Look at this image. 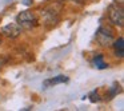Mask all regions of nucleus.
Returning <instances> with one entry per match:
<instances>
[{"label":"nucleus","mask_w":124,"mask_h":111,"mask_svg":"<svg viewBox=\"0 0 124 111\" xmlns=\"http://www.w3.org/2000/svg\"><path fill=\"white\" fill-rule=\"evenodd\" d=\"M108 17L115 26L123 27L124 26V9L120 4L113 3L108 8Z\"/></svg>","instance_id":"1"},{"label":"nucleus","mask_w":124,"mask_h":111,"mask_svg":"<svg viewBox=\"0 0 124 111\" xmlns=\"http://www.w3.org/2000/svg\"><path fill=\"white\" fill-rule=\"evenodd\" d=\"M16 23L22 28L31 30V28L35 26V23H36V17H35V15H33L32 12L23 11V12H20V14L16 16Z\"/></svg>","instance_id":"2"},{"label":"nucleus","mask_w":124,"mask_h":111,"mask_svg":"<svg viewBox=\"0 0 124 111\" xmlns=\"http://www.w3.org/2000/svg\"><path fill=\"white\" fill-rule=\"evenodd\" d=\"M96 40L100 46L105 47V46H109L112 44L113 42V34L112 31L109 30L108 27H100L96 32Z\"/></svg>","instance_id":"3"},{"label":"nucleus","mask_w":124,"mask_h":111,"mask_svg":"<svg viewBox=\"0 0 124 111\" xmlns=\"http://www.w3.org/2000/svg\"><path fill=\"white\" fill-rule=\"evenodd\" d=\"M22 30L23 28L20 27L17 23H9V24L4 26L3 30H1V34L6 35L7 38H11V39H15L22 34Z\"/></svg>","instance_id":"4"},{"label":"nucleus","mask_w":124,"mask_h":111,"mask_svg":"<svg viewBox=\"0 0 124 111\" xmlns=\"http://www.w3.org/2000/svg\"><path fill=\"white\" fill-rule=\"evenodd\" d=\"M68 82V78L64 75H57L52 79H48L43 83L44 87H51V86H56V84H60V83H67Z\"/></svg>","instance_id":"5"},{"label":"nucleus","mask_w":124,"mask_h":111,"mask_svg":"<svg viewBox=\"0 0 124 111\" xmlns=\"http://www.w3.org/2000/svg\"><path fill=\"white\" fill-rule=\"evenodd\" d=\"M113 50H115L116 56H119V58L124 56V39L123 38H119L117 40H115V43H113Z\"/></svg>","instance_id":"6"},{"label":"nucleus","mask_w":124,"mask_h":111,"mask_svg":"<svg viewBox=\"0 0 124 111\" xmlns=\"http://www.w3.org/2000/svg\"><path fill=\"white\" fill-rule=\"evenodd\" d=\"M92 64L96 68H99V70H104V68L108 67V64L104 62V56L103 55H96L93 58V60H92Z\"/></svg>","instance_id":"7"},{"label":"nucleus","mask_w":124,"mask_h":111,"mask_svg":"<svg viewBox=\"0 0 124 111\" xmlns=\"http://www.w3.org/2000/svg\"><path fill=\"white\" fill-rule=\"evenodd\" d=\"M89 99H91V102H99L100 100V98H99V94H97L96 91H93V92H91L89 94Z\"/></svg>","instance_id":"8"},{"label":"nucleus","mask_w":124,"mask_h":111,"mask_svg":"<svg viewBox=\"0 0 124 111\" xmlns=\"http://www.w3.org/2000/svg\"><path fill=\"white\" fill-rule=\"evenodd\" d=\"M75 1H80V0H75Z\"/></svg>","instance_id":"9"}]
</instances>
